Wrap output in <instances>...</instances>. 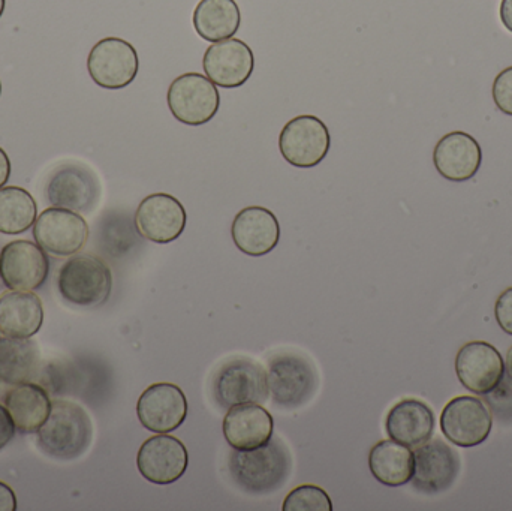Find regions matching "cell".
Segmentation results:
<instances>
[{
  "label": "cell",
  "mask_w": 512,
  "mask_h": 511,
  "mask_svg": "<svg viewBox=\"0 0 512 511\" xmlns=\"http://www.w3.org/2000/svg\"><path fill=\"white\" fill-rule=\"evenodd\" d=\"M228 468L234 483L246 494L270 495L283 488L292 473V456L280 438L252 450H233Z\"/></svg>",
  "instance_id": "1"
},
{
  "label": "cell",
  "mask_w": 512,
  "mask_h": 511,
  "mask_svg": "<svg viewBox=\"0 0 512 511\" xmlns=\"http://www.w3.org/2000/svg\"><path fill=\"white\" fill-rule=\"evenodd\" d=\"M38 449L54 461H75L89 450L93 425L87 411L71 401H51L50 416L36 432Z\"/></svg>",
  "instance_id": "2"
},
{
  "label": "cell",
  "mask_w": 512,
  "mask_h": 511,
  "mask_svg": "<svg viewBox=\"0 0 512 511\" xmlns=\"http://www.w3.org/2000/svg\"><path fill=\"white\" fill-rule=\"evenodd\" d=\"M268 389L274 405L294 411L304 407L318 390V371L303 354L280 351L268 359Z\"/></svg>",
  "instance_id": "3"
},
{
  "label": "cell",
  "mask_w": 512,
  "mask_h": 511,
  "mask_svg": "<svg viewBox=\"0 0 512 511\" xmlns=\"http://www.w3.org/2000/svg\"><path fill=\"white\" fill-rule=\"evenodd\" d=\"M212 393L222 410L243 404L264 405L270 396L267 371L249 357H231L213 374Z\"/></svg>",
  "instance_id": "4"
},
{
  "label": "cell",
  "mask_w": 512,
  "mask_h": 511,
  "mask_svg": "<svg viewBox=\"0 0 512 511\" xmlns=\"http://www.w3.org/2000/svg\"><path fill=\"white\" fill-rule=\"evenodd\" d=\"M60 296L72 305L95 308L110 299L113 275L110 267L95 255H72L57 275Z\"/></svg>",
  "instance_id": "5"
},
{
  "label": "cell",
  "mask_w": 512,
  "mask_h": 511,
  "mask_svg": "<svg viewBox=\"0 0 512 511\" xmlns=\"http://www.w3.org/2000/svg\"><path fill=\"white\" fill-rule=\"evenodd\" d=\"M45 197L53 207L87 215L98 206L101 183L87 165L65 162L48 177Z\"/></svg>",
  "instance_id": "6"
},
{
  "label": "cell",
  "mask_w": 512,
  "mask_h": 511,
  "mask_svg": "<svg viewBox=\"0 0 512 511\" xmlns=\"http://www.w3.org/2000/svg\"><path fill=\"white\" fill-rule=\"evenodd\" d=\"M167 102L171 114L180 123L201 126L215 119L221 107V95L206 75L186 72L168 87Z\"/></svg>",
  "instance_id": "7"
},
{
  "label": "cell",
  "mask_w": 512,
  "mask_h": 511,
  "mask_svg": "<svg viewBox=\"0 0 512 511\" xmlns=\"http://www.w3.org/2000/svg\"><path fill=\"white\" fill-rule=\"evenodd\" d=\"M331 135L319 117L304 114L289 120L279 135L283 159L292 167L313 168L330 152Z\"/></svg>",
  "instance_id": "8"
},
{
  "label": "cell",
  "mask_w": 512,
  "mask_h": 511,
  "mask_svg": "<svg viewBox=\"0 0 512 511\" xmlns=\"http://www.w3.org/2000/svg\"><path fill=\"white\" fill-rule=\"evenodd\" d=\"M140 59L134 45L122 38L101 39L87 57L90 78L102 89L119 90L137 78Z\"/></svg>",
  "instance_id": "9"
},
{
  "label": "cell",
  "mask_w": 512,
  "mask_h": 511,
  "mask_svg": "<svg viewBox=\"0 0 512 511\" xmlns=\"http://www.w3.org/2000/svg\"><path fill=\"white\" fill-rule=\"evenodd\" d=\"M493 417L475 396L451 399L441 414V431L451 444L463 449L481 446L490 437Z\"/></svg>",
  "instance_id": "10"
},
{
  "label": "cell",
  "mask_w": 512,
  "mask_h": 511,
  "mask_svg": "<svg viewBox=\"0 0 512 511\" xmlns=\"http://www.w3.org/2000/svg\"><path fill=\"white\" fill-rule=\"evenodd\" d=\"M33 237L47 254L72 257L86 246L89 225L80 213L50 207L36 219Z\"/></svg>",
  "instance_id": "11"
},
{
  "label": "cell",
  "mask_w": 512,
  "mask_h": 511,
  "mask_svg": "<svg viewBox=\"0 0 512 511\" xmlns=\"http://www.w3.org/2000/svg\"><path fill=\"white\" fill-rule=\"evenodd\" d=\"M50 260L38 243L14 240L0 251V279L9 290L35 291L47 281Z\"/></svg>",
  "instance_id": "12"
},
{
  "label": "cell",
  "mask_w": 512,
  "mask_h": 511,
  "mask_svg": "<svg viewBox=\"0 0 512 511\" xmlns=\"http://www.w3.org/2000/svg\"><path fill=\"white\" fill-rule=\"evenodd\" d=\"M456 374L469 392L478 396L490 395L504 381L505 360L489 342H469L457 353Z\"/></svg>",
  "instance_id": "13"
},
{
  "label": "cell",
  "mask_w": 512,
  "mask_h": 511,
  "mask_svg": "<svg viewBox=\"0 0 512 511\" xmlns=\"http://www.w3.org/2000/svg\"><path fill=\"white\" fill-rule=\"evenodd\" d=\"M188 222L185 207L173 195L158 192L141 201L135 213L138 234L149 242L167 245L182 236Z\"/></svg>",
  "instance_id": "14"
},
{
  "label": "cell",
  "mask_w": 512,
  "mask_h": 511,
  "mask_svg": "<svg viewBox=\"0 0 512 511\" xmlns=\"http://www.w3.org/2000/svg\"><path fill=\"white\" fill-rule=\"evenodd\" d=\"M188 399L173 383H156L147 387L138 399V420L147 431L170 434L177 431L188 417Z\"/></svg>",
  "instance_id": "15"
},
{
  "label": "cell",
  "mask_w": 512,
  "mask_h": 511,
  "mask_svg": "<svg viewBox=\"0 0 512 511\" xmlns=\"http://www.w3.org/2000/svg\"><path fill=\"white\" fill-rule=\"evenodd\" d=\"M189 453L185 444L170 435L158 434L144 441L138 450L137 468L147 482L173 485L185 476Z\"/></svg>",
  "instance_id": "16"
},
{
  "label": "cell",
  "mask_w": 512,
  "mask_h": 511,
  "mask_svg": "<svg viewBox=\"0 0 512 511\" xmlns=\"http://www.w3.org/2000/svg\"><path fill=\"white\" fill-rule=\"evenodd\" d=\"M203 69L216 86L237 89L254 74V51L242 39L215 42L204 53Z\"/></svg>",
  "instance_id": "17"
},
{
  "label": "cell",
  "mask_w": 512,
  "mask_h": 511,
  "mask_svg": "<svg viewBox=\"0 0 512 511\" xmlns=\"http://www.w3.org/2000/svg\"><path fill=\"white\" fill-rule=\"evenodd\" d=\"M459 470V455L448 444L441 440L427 441L415 449L411 482L418 492L441 494L453 486Z\"/></svg>",
  "instance_id": "18"
},
{
  "label": "cell",
  "mask_w": 512,
  "mask_h": 511,
  "mask_svg": "<svg viewBox=\"0 0 512 511\" xmlns=\"http://www.w3.org/2000/svg\"><path fill=\"white\" fill-rule=\"evenodd\" d=\"M433 164L444 179L454 183L468 182L480 171L483 150L468 132H450L436 144Z\"/></svg>",
  "instance_id": "19"
},
{
  "label": "cell",
  "mask_w": 512,
  "mask_h": 511,
  "mask_svg": "<svg viewBox=\"0 0 512 511\" xmlns=\"http://www.w3.org/2000/svg\"><path fill=\"white\" fill-rule=\"evenodd\" d=\"M234 245L249 257H264L279 245L280 225L273 212L261 206L240 210L231 225Z\"/></svg>",
  "instance_id": "20"
},
{
  "label": "cell",
  "mask_w": 512,
  "mask_h": 511,
  "mask_svg": "<svg viewBox=\"0 0 512 511\" xmlns=\"http://www.w3.org/2000/svg\"><path fill=\"white\" fill-rule=\"evenodd\" d=\"M385 431L390 440L417 449L433 437L435 414L423 401L403 399L388 411Z\"/></svg>",
  "instance_id": "21"
},
{
  "label": "cell",
  "mask_w": 512,
  "mask_h": 511,
  "mask_svg": "<svg viewBox=\"0 0 512 511\" xmlns=\"http://www.w3.org/2000/svg\"><path fill=\"white\" fill-rule=\"evenodd\" d=\"M224 437L233 450H252L273 438V416L262 405L243 404L228 410Z\"/></svg>",
  "instance_id": "22"
},
{
  "label": "cell",
  "mask_w": 512,
  "mask_h": 511,
  "mask_svg": "<svg viewBox=\"0 0 512 511\" xmlns=\"http://www.w3.org/2000/svg\"><path fill=\"white\" fill-rule=\"evenodd\" d=\"M42 323L44 308L33 291L9 290L0 296V333L6 338H32Z\"/></svg>",
  "instance_id": "23"
},
{
  "label": "cell",
  "mask_w": 512,
  "mask_h": 511,
  "mask_svg": "<svg viewBox=\"0 0 512 511\" xmlns=\"http://www.w3.org/2000/svg\"><path fill=\"white\" fill-rule=\"evenodd\" d=\"M3 402L14 420L15 429L21 434H36L50 416L51 401L47 390L32 381L12 386Z\"/></svg>",
  "instance_id": "24"
},
{
  "label": "cell",
  "mask_w": 512,
  "mask_h": 511,
  "mask_svg": "<svg viewBox=\"0 0 512 511\" xmlns=\"http://www.w3.org/2000/svg\"><path fill=\"white\" fill-rule=\"evenodd\" d=\"M372 476L388 488H399L414 476V452L393 440L379 441L369 453Z\"/></svg>",
  "instance_id": "25"
},
{
  "label": "cell",
  "mask_w": 512,
  "mask_h": 511,
  "mask_svg": "<svg viewBox=\"0 0 512 511\" xmlns=\"http://www.w3.org/2000/svg\"><path fill=\"white\" fill-rule=\"evenodd\" d=\"M192 21L198 35L215 44L234 38L242 24V12L236 0H200Z\"/></svg>",
  "instance_id": "26"
},
{
  "label": "cell",
  "mask_w": 512,
  "mask_h": 511,
  "mask_svg": "<svg viewBox=\"0 0 512 511\" xmlns=\"http://www.w3.org/2000/svg\"><path fill=\"white\" fill-rule=\"evenodd\" d=\"M41 366V353L32 339H0V383L8 386L30 383Z\"/></svg>",
  "instance_id": "27"
},
{
  "label": "cell",
  "mask_w": 512,
  "mask_h": 511,
  "mask_svg": "<svg viewBox=\"0 0 512 511\" xmlns=\"http://www.w3.org/2000/svg\"><path fill=\"white\" fill-rule=\"evenodd\" d=\"M38 219L35 198L20 186L0 189V233L17 236L26 233Z\"/></svg>",
  "instance_id": "28"
},
{
  "label": "cell",
  "mask_w": 512,
  "mask_h": 511,
  "mask_svg": "<svg viewBox=\"0 0 512 511\" xmlns=\"http://www.w3.org/2000/svg\"><path fill=\"white\" fill-rule=\"evenodd\" d=\"M283 511H331L333 503L324 489L315 485H301L292 489L283 501Z\"/></svg>",
  "instance_id": "29"
},
{
  "label": "cell",
  "mask_w": 512,
  "mask_h": 511,
  "mask_svg": "<svg viewBox=\"0 0 512 511\" xmlns=\"http://www.w3.org/2000/svg\"><path fill=\"white\" fill-rule=\"evenodd\" d=\"M492 93L498 110L507 116H512V66L496 75Z\"/></svg>",
  "instance_id": "30"
},
{
  "label": "cell",
  "mask_w": 512,
  "mask_h": 511,
  "mask_svg": "<svg viewBox=\"0 0 512 511\" xmlns=\"http://www.w3.org/2000/svg\"><path fill=\"white\" fill-rule=\"evenodd\" d=\"M495 317L499 327L512 336V287L507 288L496 300Z\"/></svg>",
  "instance_id": "31"
},
{
  "label": "cell",
  "mask_w": 512,
  "mask_h": 511,
  "mask_svg": "<svg viewBox=\"0 0 512 511\" xmlns=\"http://www.w3.org/2000/svg\"><path fill=\"white\" fill-rule=\"evenodd\" d=\"M15 429L14 420L6 407L0 405V450L5 449L12 440H14Z\"/></svg>",
  "instance_id": "32"
},
{
  "label": "cell",
  "mask_w": 512,
  "mask_h": 511,
  "mask_svg": "<svg viewBox=\"0 0 512 511\" xmlns=\"http://www.w3.org/2000/svg\"><path fill=\"white\" fill-rule=\"evenodd\" d=\"M17 510V497L11 486L6 483L0 482V511H15Z\"/></svg>",
  "instance_id": "33"
},
{
  "label": "cell",
  "mask_w": 512,
  "mask_h": 511,
  "mask_svg": "<svg viewBox=\"0 0 512 511\" xmlns=\"http://www.w3.org/2000/svg\"><path fill=\"white\" fill-rule=\"evenodd\" d=\"M11 170V161H9L5 150L0 147V189L8 183L9 177H11Z\"/></svg>",
  "instance_id": "34"
},
{
  "label": "cell",
  "mask_w": 512,
  "mask_h": 511,
  "mask_svg": "<svg viewBox=\"0 0 512 511\" xmlns=\"http://www.w3.org/2000/svg\"><path fill=\"white\" fill-rule=\"evenodd\" d=\"M499 15H501L505 29L512 33V0H502Z\"/></svg>",
  "instance_id": "35"
},
{
  "label": "cell",
  "mask_w": 512,
  "mask_h": 511,
  "mask_svg": "<svg viewBox=\"0 0 512 511\" xmlns=\"http://www.w3.org/2000/svg\"><path fill=\"white\" fill-rule=\"evenodd\" d=\"M505 372H507L508 377L512 381V347L508 350L507 360H505Z\"/></svg>",
  "instance_id": "36"
},
{
  "label": "cell",
  "mask_w": 512,
  "mask_h": 511,
  "mask_svg": "<svg viewBox=\"0 0 512 511\" xmlns=\"http://www.w3.org/2000/svg\"><path fill=\"white\" fill-rule=\"evenodd\" d=\"M6 0H0V18H2L3 12H5Z\"/></svg>",
  "instance_id": "37"
},
{
  "label": "cell",
  "mask_w": 512,
  "mask_h": 511,
  "mask_svg": "<svg viewBox=\"0 0 512 511\" xmlns=\"http://www.w3.org/2000/svg\"><path fill=\"white\" fill-rule=\"evenodd\" d=\"M0 96H2V81H0Z\"/></svg>",
  "instance_id": "38"
},
{
  "label": "cell",
  "mask_w": 512,
  "mask_h": 511,
  "mask_svg": "<svg viewBox=\"0 0 512 511\" xmlns=\"http://www.w3.org/2000/svg\"><path fill=\"white\" fill-rule=\"evenodd\" d=\"M0 335H2V333H0ZM0 339H2V338H0Z\"/></svg>",
  "instance_id": "39"
}]
</instances>
